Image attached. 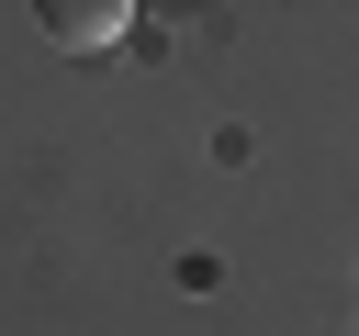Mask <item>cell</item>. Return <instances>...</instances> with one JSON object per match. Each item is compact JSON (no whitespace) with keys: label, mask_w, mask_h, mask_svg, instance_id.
I'll use <instances>...</instances> for the list:
<instances>
[{"label":"cell","mask_w":359,"mask_h":336,"mask_svg":"<svg viewBox=\"0 0 359 336\" xmlns=\"http://www.w3.org/2000/svg\"><path fill=\"white\" fill-rule=\"evenodd\" d=\"M45 34H56V45H112V34H123V0H101V11H90V0H45Z\"/></svg>","instance_id":"cell-1"}]
</instances>
